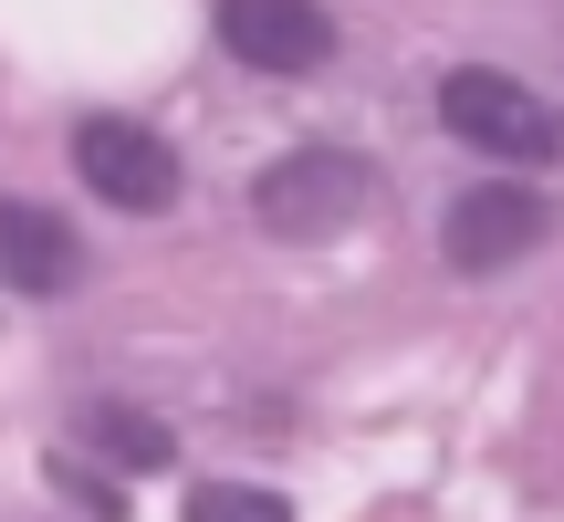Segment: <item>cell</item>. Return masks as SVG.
I'll return each instance as SVG.
<instances>
[{
  "mask_svg": "<svg viewBox=\"0 0 564 522\" xmlns=\"http://www.w3.org/2000/svg\"><path fill=\"white\" fill-rule=\"evenodd\" d=\"M366 209H377V167L356 146H293L251 178V220L272 241H345Z\"/></svg>",
  "mask_w": 564,
  "mask_h": 522,
  "instance_id": "cell-1",
  "label": "cell"
},
{
  "mask_svg": "<svg viewBox=\"0 0 564 522\" xmlns=\"http://www.w3.org/2000/svg\"><path fill=\"white\" fill-rule=\"evenodd\" d=\"M220 42L251 63V74H314L335 53V21L314 0H220Z\"/></svg>",
  "mask_w": 564,
  "mask_h": 522,
  "instance_id": "cell-5",
  "label": "cell"
},
{
  "mask_svg": "<svg viewBox=\"0 0 564 522\" xmlns=\"http://www.w3.org/2000/svg\"><path fill=\"white\" fill-rule=\"evenodd\" d=\"M74 167L105 209H167L178 199V146L137 116H84L74 126Z\"/></svg>",
  "mask_w": 564,
  "mask_h": 522,
  "instance_id": "cell-4",
  "label": "cell"
},
{
  "mask_svg": "<svg viewBox=\"0 0 564 522\" xmlns=\"http://www.w3.org/2000/svg\"><path fill=\"white\" fill-rule=\"evenodd\" d=\"M84 272V241L53 220L42 199H0V282L11 293H63Z\"/></svg>",
  "mask_w": 564,
  "mask_h": 522,
  "instance_id": "cell-6",
  "label": "cell"
},
{
  "mask_svg": "<svg viewBox=\"0 0 564 522\" xmlns=\"http://www.w3.org/2000/svg\"><path fill=\"white\" fill-rule=\"evenodd\" d=\"M84 428H95V439H105V460H126V470H167V449H178L158 418H137V407H95Z\"/></svg>",
  "mask_w": 564,
  "mask_h": 522,
  "instance_id": "cell-7",
  "label": "cell"
},
{
  "mask_svg": "<svg viewBox=\"0 0 564 522\" xmlns=\"http://www.w3.org/2000/svg\"><path fill=\"white\" fill-rule=\"evenodd\" d=\"M544 241H554V199H544V188H512V178L460 188V199H449V220H440L449 272H512V261L544 251Z\"/></svg>",
  "mask_w": 564,
  "mask_h": 522,
  "instance_id": "cell-3",
  "label": "cell"
},
{
  "mask_svg": "<svg viewBox=\"0 0 564 522\" xmlns=\"http://www.w3.org/2000/svg\"><path fill=\"white\" fill-rule=\"evenodd\" d=\"M440 126L470 146V157H491V167H544L564 146V116L533 95L523 74H491V63L440 74Z\"/></svg>",
  "mask_w": 564,
  "mask_h": 522,
  "instance_id": "cell-2",
  "label": "cell"
},
{
  "mask_svg": "<svg viewBox=\"0 0 564 522\" xmlns=\"http://www.w3.org/2000/svg\"><path fill=\"white\" fill-rule=\"evenodd\" d=\"M188 522H282L272 491H230V481H209L199 502H188Z\"/></svg>",
  "mask_w": 564,
  "mask_h": 522,
  "instance_id": "cell-8",
  "label": "cell"
}]
</instances>
